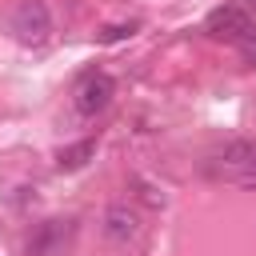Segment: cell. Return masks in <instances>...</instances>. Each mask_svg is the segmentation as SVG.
Wrapping results in <instances>:
<instances>
[{
	"instance_id": "9c48e42d",
	"label": "cell",
	"mask_w": 256,
	"mask_h": 256,
	"mask_svg": "<svg viewBox=\"0 0 256 256\" xmlns=\"http://www.w3.org/2000/svg\"><path fill=\"white\" fill-rule=\"evenodd\" d=\"M244 56H248V60H252V68H256V44H252V48H244Z\"/></svg>"
},
{
	"instance_id": "8992f818",
	"label": "cell",
	"mask_w": 256,
	"mask_h": 256,
	"mask_svg": "<svg viewBox=\"0 0 256 256\" xmlns=\"http://www.w3.org/2000/svg\"><path fill=\"white\" fill-rule=\"evenodd\" d=\"M68 236H72V220H44L40 232L28 240V256H48V252H56Z\"/></svg>"
},
{
	"instance_id": "30bf717a",
	"label": "cell",
	"mask_w": 256,
	"mask_h": 256,
	"mask_svg": "<svg viewBox=\"0 0 256 256\" xmlns=\"http://www.w3.org/2000/svg\"><path fill=\"white\" fill-rule=\"evenodd\" d=\"M248 8H252V12H256V0H248Z\"/></svg>"
},
{
	"instance_id": "3957f363",
	"label": "cell",
	"mask_w": 256,
	"mask_h": 256,
	"mask_svg": "<svg viewBox=\"0 0 256 256\" xmlns=\"http://www.w3.org/2000/svg\"><path fill=\"white\" fill-rule=\"evenodd\" d=\"M204 32L212 40H228V44H240V48H252L256 44V24L244 8L236 4H224V8H212L208 20H204Z\"/></svg>"
},
{
	"instance_id": "52a82bcc",
	"label": "cell",
	"mask_w": 256,
	"mask_h": 256,
	"mask_svg": "<svg viewBox=\"0 0 256 256\" xmlns=\"http://www.w3.org/2000/svg\"><path fill=\"white\" fill-rule=\"evenodd\" d=\"M92 156H96V140H80V144L56 152V168H60V172H80Z\"/></svg>"
},
{
	"instance_id": "ba28073f",
	"label": "cell",
	"mask_w": 256,
	"mask_h": 256,
	"mask_svg": "<svg viewBox=\"0 0 256 256\" xmlns=\"http://www.w3.org/2000/svg\"><path fill=\"white\" fill-rule=\"evenodd\" d=\"M136 28H140V24H108V28L100 32V44H120V40L136 36Z\"/></svg>"
},
{
	"instance_id": "277c9868",
	"label": "cell",
	"mask_w": 256,
	"mask_h": 256,
	"mask_svg": "<svg viewBox=\"0 0 256 256\" xmlns=\"http://www.w3.org/2000/svg\"><path fill=\"white\" fill-rule=\"evenodd\" d=\"M112 96H116V80H112L108 72H88V76L76 84V92H72L80 116H96V112H104V108L112 104Z\"/></svg>"
},
{
	"instance_id": "5b68a950",
	"label": "cell",
	"mask_w": 256,
	"mask_h": 256,
	"mask_svg": "<svg viewBox=\"0 0 256 256\" xmlns=\"http://www.w3.org/2000/svg\"><path fill=\"white\" fill-rule=\"evenodd\" d=\"M104 236L116 240V244L136 240V236H140V212L128 208V204H112V208L104 212Z\"/></svg>"
},
{
	"instance_id": "7a4b0ae2",
	"label": "cell",
	"mask_w": 256,
	"mask_h": 256,
	"mask_svg": "<svg viewBox=\"0 0 256 256\" xmlns=\"http://www.w3.org/2000/svg\"><path fill=\"white\" fill-rule=\"evenodd\" d=\"M8 32L20 44H28V48L44 44L52 36V12H48V4L44 0H20L12 8V16H8Z\"/></svg>"
},
{
	"instance_id": "6da1fadb",
	"label": "cell",
	"mask_w": 256,
	"mask_h": 256,
	"mask_svg": "<svg viewBox=\"0 0 256 256\" xmlns=\"http://www.w3.org/2000/svg\"><path fill=\"white\" fill-rule=\"evenodd\" d=\"M208 172L216 180L256 188V140H228L220 152H212Z\"/></svg>"
}]
</instances>
